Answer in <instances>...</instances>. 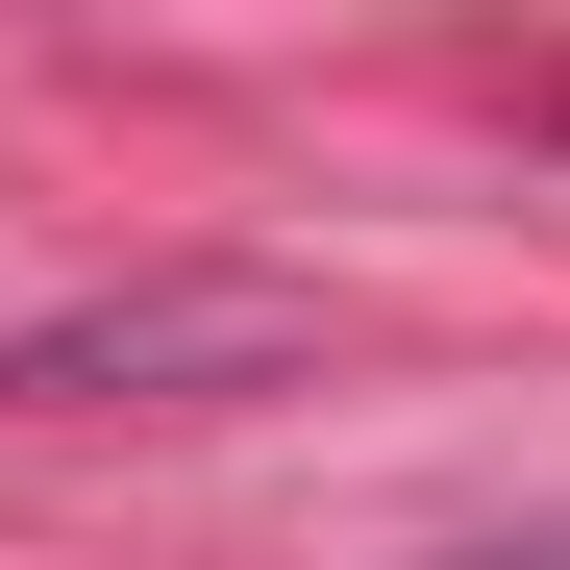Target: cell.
I'll list each match as a JSON object with an SVG mask.
<instances>
[{"mask_svg": "<svg viewBox=\"0 0 570 570\" xmlns=\"http://www.w3.org/2000/svg\"><path fill=\"white\" fill-rule=\"evenodd\" d=\"M446 570H570V546H446Z\"/></svg>", "mask_w": 570, "mask_h": 570, "instance_id": "1", "label": "cell"}]
</instances>
